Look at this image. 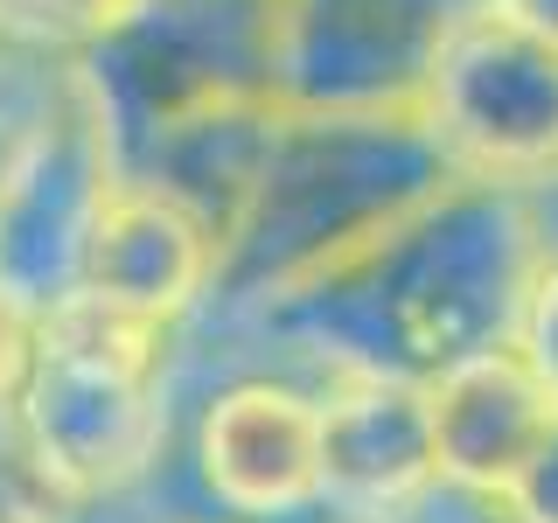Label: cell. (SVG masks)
Here are the masks:
<instances>
[{"label":"cell","instance_id":"1","mask_svg":"<svg viewBox=\"0 0 558 523\" xmlns=\"http://www.w3.org/2000/svg\"><path fill=\"white\" fill-rule=\"evenodd\" d=\"M545 258L531 188L453 174L440 196L384 223L301 287L231 314L328 377H440L447 363L517 336L523 293Z\"/></svg>","mask_w":558,"mask_h":523},{"label":"cell","instance_id":"2","mask_svg":"<svg viewBox=\"0 0 558 523\" xmlns=\"http://www.w3.org/2000/svg\"><path fill=\"white\" fill-rule=\"evenodd\" d=\"M112 168L223 244L279 112V0H133L77 57Z\"/></svg>","mask_w":558,"mask_h":523},{"label":"cell","instance_id":"3","mask_svg":"<svg viewBox=\"0 0 558 523\" xmlns=\"http://www.w3.org/2000/svg\"><path fill=\"white\" fill-rule=\"evenodd\" d=\"M447 182L453 161L418 105H279L217 244L209 307L244 314L301 287Z\"/></svg>","mask_w":558,"mask_h":523},{"label":"cell","instance_id":"4","mask_svg":"<svg viewBox=\"0 0 558 523\" xmlns=\"http://www.w3.org/2000/svg\"><path fill=\"white\" fill-rule=\"evenodd\" d=\"M174 321L98 307L63 293L43 307L35 363L14 398L22 440L43 475L70 502H119L140 488L168 453V405H174Z\"/></svg>","mask_w":558,"mask_h":523},{"label":"cell","instance_id":"5","mask_svg":"<svg viewBox=\"0 0 558 523\" xmlns=\"http://www.w3.org/2000/svg\"><path fill=\"white\" fill-rule=\"evenodd\" d=\"M412 105L453 174L510 188L558 182V42L496 14L488 0L440 42Z\"/></svg>","mask_w":558,"mask_h":523},{"label":"cell","instance_id":"6","mask_svg":"<svg viewBox=\"0 0 558 523\" xmlns=\"http://www.w3.org/2000/svg\"><path fill=\"white\" fill-rule=\"evenodd\" d=\"M112 182H119L112 139H105V119H98L92 92H84L77 57H70V77H63L49 126L35 133V147L0 182V287L14 301L57 307L77 287L84 231H92Z\"/></svg>","mask_w":558,"mask_h":523},{"label":"cell","instance_id":"7","mask_svg":"<svg viewBox=\"0 0 558 523\" xmlns=\"http://www.w3.org/2000/svg\"><path fill=\"white\" fill-rule=\"evenodd\" d=\"M482 0H279V105H412Z\"/></svg>","mask_w":558,"mask_h":523},{"label":"cell","instance_id":"8","mask_svg":"<svg viewBox=\"0 0 558 523\" xmlns=\"http://www.w3.org/2000/svg\"><path fill=\"white\" fill-rule=\"evenodd\" d=\"M189 467L209 510L279 523L322 510V398L287 377H231L196 405Z\"/></svg>","mask_w":558,"mask_h":523},{"label":"cell","instance_id":"9","mask_svg":"<svg viewBox=\"0 0 558 523\" xmlns=\"http://www.w3.org/2000/svg\"><path fill=\"white\" fill-rule=\"evenodd\" d=\"M217 287V238L196 209H182L174 196L147 182L119 174L105 188L92 231H84V258H77V287L84 301L140 314V321H174L189 328L209 307Z\"/></svg>","mask_w":558,"mask_h":523},{"label":"cell","instance_id":"10","mask_svg":"<svg viewBox=\"0 0 558 523\" xmlns=\"http://www.w3.org/2000/svg\"><path fill=\"white\" fill-rule=\"evenodd\" d=\"M440 488L433 467V405L412 377H336L322 391V510L405 516Z\"/></svg>","mask_w":558,"mask_h":523},{"label":"cell","instance_id":"11","mask_svg":"<svg viewBox=\"0 0 558 523\" xmlns=\"http://www.w3.org/2000/svg\"><path fill=\"white\" fill-rule=\"evenodd\" d=\"M426 405H433V467H440V488L475 496V502L502 496V482L517 475V461L537 447L545 418L558 412L510 342L482 349V356H461L440 377H426Z\"/></svg>","mask_w":558,"mask_h":523},{"label":"cell","instance_id":"12","mask_svg":"<svg viewBox=\"0 0 558 523\" xmlns=\"http://www.w3.org/2000/svg\"><path fill=\"white\" fill-rule=\"evenodd\" d=\"M70 77V57H35V49L0 42V182L14 174V161L35 147V133L49 126Z\"/></svg>","mask_w":558,"mask_h":523},{"label":"cell","instance_id":"13","mask_svg":"<svg viewBox=\"0 0 558 523\" xmlns=\"http://www.w3.org/2000/svg\"><path fill=\"white\" fill-rule=\"evenodd\" d=\"M133 0H0V42L35 57H84Z\"/></svg>","mask_w":558,"mask_h":523},{"label":"cell","instance_id":"14","mask_svg":"<svg viewBox=\"0 0 558 523\" xmlns=\"http://www.w3.org/2000/svg\"><path fill=\"white\" fill-rule=\"evenodd\" d=\"M70 516H77V502L43 475L14 405H0V523H70Z\"/></svg>","mask_w":558,"mask_h":523},{"label":"cell","instance_id":"15","mask_svg":"<svg viewBox=\"0 0 558 523\" xmlns=\"http://www.w3.org/2000/svg\"><path fill=\"white\" fill-rule=\"evenodd\" d=\"M510 349L531 363V377L545 384V398L558 405V244H545V258H537V272H531V293H523Z\"/></svg>","mask_w":558,"mask_h":523},{"label":"cell","instance_id":"16","mask_svg":"<svg viewBox=\"0 0 558 523\" xmlns=\"http://www.w3.org/2000/svg\"><path fill=\"white\" fill-rule=\"evenodd\" d=\"M496 516L502 523H558V412L545 418L537 447L517 461V475L502 482Z\"/></svg>","mask_w":558,"mask_h":523},{"label":"cell","instance_id":"17","mask_svg":"<svg viewBox=\"0 0 558 523\" xmlns=\"http://www.w3.org/2000/svg\"><path fill=\"white\" fill-rule=\"evenodd\" d=\"M35 328H43V307L14 301L0 287V405H14L28 384V363H35Z\"/></svg>","mask_w":558,"mask_h":523},{"label":"cell","instance_id":"18","mask_svg":"<svg viewBox=\"0 0 558 523\" xmlns=\"http://www.w3.org/2000/svg\"><path fill=\"white\" fill-rule=\"evenodd\" d=\"M496 14H510V22H523L531 35H545V42H558V0H488Z\"/></svg>","mask_w":558,"mask_h":523},{"label":"cell","instance_id":"19","mask_svg":"<svg viewBox=\"0 0 558 523\" xmlns=\"http://www.w3.org/2000/svg\"><path fill=\"white\" fill-rule=\"evenodd\" d=\"M531 203H537V223H545V244H558V182L531 188Z\"/></svg>","mask_w":558,"mask_h":523},{"label":"cell","instance_id":"20","mask_svg":"<svg viewBox=\"0 0 558 523\" xmlns=\"http://www.w3.org/2000/svg\"><path fill=\"white\" fill-rule=\"evenodd\" d=\"M475 523H502V516H496V502H488V516H475Z\"/></svg>","mask_w":558,"mask_h":523}]
</instances>
